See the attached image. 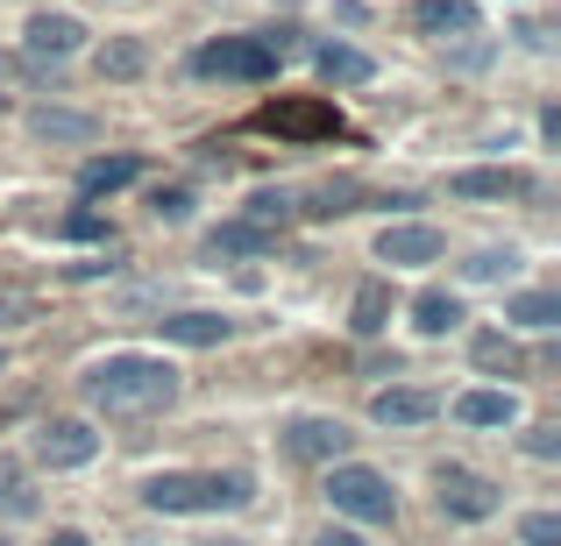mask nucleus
Instances as JSON below:
<instances>
[{
  "label": "nucleus",
  "instance_id": "f257e3e1",
  "mask_svg": "<svg viewBox=\"0 0 561 546\" xmlns=\"http://www.w3.org/2000/svg\"><path fill=\"white\" fill-rule=\"evenodd\" d=\"M85 397H93L100 411H114V419H136V411H164L171 397H179V369L164 356H107L85 369Z\"/></svg>",
  "mask_w": 561,
  "mask_h": 546
},
{
  "label": "nucleus",
  "instance_id": "f03ea898",
  "mask_svg": "<svg viewBox=\"0 0 561 546\" xmlns=\"http://www.w3.org/2000/svg\"><path fill=\"white\" fill-rule=\"evenodd\" d=\"M256 497V483L242 468H214V476H192V468H164V476L142 483V504L164 511V519H185V511H234Z\"/></svg>",
  "mask_w": 561,
  "mask_h": 546
},
{
  "label": "nucleus",
  "instance_id": "7ed1b4c3",
  "mask_svg": "<svg viewBox=\"0 0 561 546\" xmlns=\"http://www.w3.org/2000/svg\"><path fill=\"white\" fill-rule=\"evenodd\" d=\"M328 504L342 511V519H356V525H391L398 490H391V476H377L370 462H334L328 468Z\"/></svg>",
  "mask_w": 561,
  "mask_h": 546
},
{
  "label": "nucleus",
  "instance_id": "20e7f679",
  "mask_svg": "<svg viewBox=\"0 0 561 546\" xmlns=\"http://www.w3.org/2000/svg\"><path fill=\"white\" fill-rule=\"evenodd\" d=\"M277 57H285V43H277V36H214L199 57H192V71H199V79L263 85V79H277Z\"/></svg>",
  "mask_w": 561,
  "mask_h": 546
},
{
  "label": "nucleus",
  "instance_id": "39448f33",
  "mask_svg": "<svg viewBox=\"0 0 561 546\" xmlns=\"http://www.w3.org/2000/svg\"><path fill=\"white\" fill-rule=\"evenodd\" d=\"M256 128L263 136H291V142H328V136H342V114L320 93H291V100H271L256 114Z\"/></svg>",
  "mask_w": 561,
  "mask_h": 546
},
{
  "label": "nucleus",
  "instance_id": "423d86ee",
  "mask_svg": "<svg viewBox=\"0 0 561 546\" xmlns=\"http://www.w3.org/2000/svg\"><path fill=\"white\" fill-rule=\"evenodd\" d=\"M434 497H440V511H448V519H462V525L497 519V504H505V490H497L491 476H477V468H462V462H440Z\"/></svg>",
  "mask_w": 561,
  "mask_h": 546
},
{
  "label": "nucleus",
  "instance_id": "0eeeda50",
  "mask_svg": "<svg viewBox=\"0 0 561 546\" xmlns=\"http://www.w3.org/2000/svg\"><path fill=\"white\" fill-rule=\"evenodd\" d=\"M100 454V433L85 419H50V426H36V462L43 468H85Z\"/></svg>",
  "mask_w": 561,
  "mask_h": 546
},
{
  "label": "nucleus",
  "instance_id": "6e6552de",
  "mask_svg": "<svg viewBox=\"0 0 561 546\" xmlns=\"http://www.w3.org/2000/svg\"><path fill=\"white\" fill-rule=\"evenodd\" d=\"M440 228H426V220H398V228L377 234V263H391V270H420V263H440Z\"/></svg>",
  "mask_w": 561,
  "mask_h": 546
},
{
  "label": "nucleus",
  "instance_id": "1a4fd4ad",
  "mask_svg": "<svg viewBox=\"0 0 561 546\" xmlns=\"http://www.w3.org/2000/svg\"><path fill=\"white\" fill-rule=\"evenodd\" d=\"M285 454H291V462H342V454H348V426L342 419H291L285 426Z\"/></svg>",
  "mask_w": 561,
  "mask_h": 546
},
{
  "label": "nucleus",
  "instance_id": "9d476101",
  "mask_svg": "<svg viewBox=\"0 0 561 546\" xmlns=\"http://www.w3.org/2000/svg\"><path fill=\"white\" fill-rule=\"evenodd\" d=\"M434 397H426V391H412V383H391V391H377L370 397V419L377 426H391V433H412V426H426V419H434Z\"/></svg>",
  "mask_w": 561,
  "mask_h": 546
},
{
  "label": "nucleus",
  "instance_id": "9b49d317",
  "mask_svg": "<svg viewBox=\"0 0 561 546\" xmlns=\"http://www.w3.org/2000/svg\"><path fill=\"white\" fill-rule=\"evenodd\" d=\"M277 234L256 228V220H220L214 234H206V263H242V256H271Z\"/></svg>",
  "mask_w": 561,
  "mask_h": 546
},
{
  "label": "nucleus",
  "instance_id": "f8f14e48",
  "mask_svg": "<svg viewBox=\"0 0 561 546\" xmlns=\"http://www.w3.org/2000/svg\"><path fill=\"white\" fill-rule=\"evenodd\" d=\"M477 0H412V28L420 36H477Z\"/></svg>",
  "mask_w": 561,
  "mask_h": 546
},
{
  "label": "nucleus",
  "instance_id": "ddd939ff",
  "mask_svg": "<svg viewBox=\"0 0 561 546\" xmlns=\"http://www.w3.org/2000/svg\"><path fill=\"white\" fill-rule=\"evenodd\" d=\"M22 36H28V57H50V65H57V57H71L85 43V22H79V14H36Z\"/></svg>",
  "mask_w": 561,
  "mask_h": 546
},
{
  "label": "nucleus",
  "instance_id": "4468645a",
  "mask_svg": "<svg viewBox=\"0 0 561 546\" xmlns=\"http://www.w3.org/2000/svg\"><path fill=\"white\" fill-rule=\"evenodd\" d=\"M448 191L455 199H526L534 178H526V171H455Z\"/></svg>",
  "mask_w": 561,
  "mask_h": 546
},
{
  "label": "nucleus",
  "instance_id": "2eb2a0df",
  "mask_svg": "<svg viewBox=\"0 0 561 546\" xmlns=\"http://www.w3.org/2000/svg\"><path fill=\"white\" fill-rule=\"evenodd\" d=\"M313 71L328 85H370L377 79V65L356 50V43H320V50H313Z\"/></svg>",
  "mask_w": 561,
  "mask_h": 546
},
{
  "label": "nucleus",
  "instance_id": "dca6fc26",
  "mask_svg": "<svg viewBox=\"0 0 561 546\" xmlns=\"http://www.w3.org/2000/svg\"><path fill=\"white\" fill-rule=\"evenodd\" d=\"M142 178V156H85V171H79V191L85 199H107V191H122V185H136Z\"/></svg>",
  "mask_w": 561,
  "mask_h": 546
},
{
  "label": "nucleus",
  "instance_id": "f3484780",
  "mask_svg": "<svg viewBox=\"0 0 561 546\" xmlns=\"http://www.w3.org/2000/svg\"><path fill=\"white\" fill-rule=\"evenodd\" d=\"M391 313H398V299H391V284H383V277H370V284H356V305H348V327H356L363 341H377V334L391 327Z\"/></svg>",
  "mask_w": 561,
  "mask_h": 546
},
{
  "label": "nucleus",
  "instance_id": "a211bd4d",
  "mask_svg": "<svg viewBox=\"0 0 561 546\" xmlns=\"http://www.w3.org/2000/svg\"><path fill=\"white\" fill-rule=\"evenodd\" d=\"M28 136H36V142H93L100 121H93V114H71V107H36V114H28Z\"/></svg>",
  "mask_w": 561,
  "mask_h": 546
},
{
  "label": "nucleus",
  "instance_id": "6ab92c4d",
  "mask_svg": "<svg viewBox=\"0 0 561 546\" xmlns=\"http://www.w3.org/2000/svg\"><path fill=\"white\" fill-rule=\"evenodd\" d=\"M455 419L462 426H512L519 419V397L512 391H462L455 397Z\"/></svg>",
  "mask_w": 561,
  "mask_h": 546
},
{
  "label": "nucleus",
  "instance_id": "aec40b11",
  "mask_svg": "<svg viewBox=\"0 0 561 546\" xmlns=\"http://www.w3.org/2000/svg\"><path fill=\"white\" fill-rule=\"evenodd\" d=\"M164 327V341H179V348H220L228 341V320L220 313H171V320H157Z\"/></svg>",
  "mask_w": 561,
  "mask_h": 546
},
{
  "label": "nucleus",
  "instance_id": "412c9836",
  "mask_svg": "<svg viewBox=\"0 0 561 546\" xmlns=\"http://www.w3.org/2000/svg\"><path fill=\"white\" fill-rule=\"evenodd\" d=\"M93 65H100V79H142V71H150V43L142 36H107Z\"/></svg>",
  "mask_w": 561,
  "mask_h": 546
},
{
  "label": "nucleus",
  "instance_id": "4be33fe9",
  "mask_svg": "<svg viewBox=\"0 0 561 546\" xmlns=\"http://www.w3.org/2000/svg\"><path fill=\"white\" fill-rule=\"evenodd\" d=\"M455 320H462V299H455V291H420V305H412V327H420L426 341H440Z\"/></svg>",
  "mask_w": 561,
  "mask_h": 546
},
{
  "label": "nucleus",
  "instance_id": "5701e85b",
  "mask_svg": "<svg viewBox=\"0 0 561 546\" xmlns=\"http://www.w3.org/2000/svg\"><path fill=\"white\" fill-rule=\"evenodd\" d=\"M505 320H512V327H561V299H554V291H519V299H512L505 305Z\"/></svg>",
  "mask_w": 561,
  "mask_h": 546
},
{
  "label": "nucleus",
  "instance_id": "b1692460",
  "mask_svg": "<svg viewBox=\"0 0 561 546\" xmlns=\"http://www.w3.org/2000/svg\"><path fill=\"white\" fill-rule=\"evenodd\" d=\"M242 220H256V228H285L291 220V191H277V185H263V191H249V206H242Z\"/></svg>",
  "mask_w": 561,
  "mask_h": 546
},
{
  "label": "nucleus",
  "instance_id": "393cba45",
  "mask_svg": "<svg viewBox=\"0 0 561 546\" xmlns=\"http://www.w3.org/2000/svg\"><path fill=\"white\" fill-rule=\"evenodd\" d=\"M477 369H505V376H519V348H512V334H477Z\"/></svg>",
  "mask_w": 561,
  "mask_h": 546
},
{
  "label": "nucleus",
  "instance_id": "a878e982",
  "mask_svg": "<svg viewBox=\"0 0 561 546\" xmlns=\"http://www.w3.org/2000/svg\"><path fill=\"white\" fill-rule=\"evenodd\" d=\"M462 270L477 277V284H497V277H512V270H519V248H477V256H469Z\"/></svg>",
  "mask_w": 561,
  "mask_h": 546
},
{
  "label": "nucleus",
  "instance_id": "bb28decb",
  "mask_svg": "<svg viewBox=\"0 0 561 546\" xmlns=\"http://www.w3.org/2000/svg\"><path fill=\"white\" fill-rule=\"evenodd\" d=\"M306 213H320V220H334V213H356V185H348V178L320 185V191H313V206H306Z\"/></svg>",
  "mask_w": 561,
  "mask_h": 546
},
{
  "label": "nucleus",
  "instance_id": "cd10ccee",
  "mask_svg": "<svg viewBox=\"0 0 561 546\" xmlns=\"http://www.w3.org/2000/svg\"><path fill=\"white\" fill-rule=\"evenodd\" d=\"M519 546H561V511H526V519H519Z\"/></svg>",
  "mask_w": 561,
  "mask_h": 546
},
{
  "label": "nucleus",
  "instance_id": "c85d7f7f",
  "mask_svg": "<svg viewBox=\"0 0 561 546\" xmlns=\"http://www.w3.org/2000/svg\"><path fill=\"white\" fill-rule=\"evenodd\" d=\"M0 519H36V490H22V483L0 476Z\"/></svg>",
  "mask_w": 561,
  "mask_h": 546
},
{
  "label": "nucleus",
  "instance_id": "c756f323",
  "mask_svg": "<svg viewBox=\"0 0 561 546\" xmlns=\"http://www.w3.org/2000/svg\"><path fill=\"white\" fill-rule=\"evenodd\" d=\"M150 213H157V220H185V213H192V191H185V185H164V191L150 199Z\"/></svg>",
  "mask_w": 561,
  "mask_h": 546
},
{
  "label": "nucleus",
  "instance_id": "7c9ffc66",
  "mask_svg": "<svg viewBox=\"0 0 561 546\" xmlns=\"http://www.w3.org/2000/svg\"><path fill=\"white\" fill-rule=\"evenodd\" d=\"M519 448L534 454V462H554V454H561V433H554V426H526V440H519Z\"/></svg>",
  "mask_w": 561,
  "mask_h": 546
},
{
  "label": "nucleus",
  "instance_id": "2f4dec72",
  "mask_svg": "<svg viewBox=\"0 0 561 546\" xmlns=\"http://www.w3.org/2000/svg\"><path fill=\"white\" fill-rule=\"evenodd\" d=\"M65 234H71V242H100V234H107V220H100V213H71Z\"/></svg>",
  "mask_w": 561,
  "mask_h": 546
},
{
  "label": "nucleus",
  "instance_id": "473e14b6",
  "mask_svg": "<svg viewBox=\"0 0 561 546\" xmlns=\"http://www.w3.org/2000/svg\"><path fill=\"white\" fill-rule=\"evenodd\" d=\"M0 79H43V57H8L0 50Z\"/></svg>",
  "mask_w": 561,
  "mask_h": 546
},
{
  "label": "nucleus",
  "instance_id": "72a5a7b5",
  "mask_svg": "<svg viewBox=\"0 0 561 546\" xmlns=\"http://www.w3.org/2000/svg\"><path fill=\"white\" fill-rule=\"evenodd\" d=\"M548 36H554L548 22H519V43H526V50H548Z\"/></svg>",
  "mask_w": 561,
  "mask_h": 546
},
{
  "label": "nucleus",
  "instance_id": "f704fd0d",
  "mask_svg": "<svg viewBox=\"0 0 561 546\" xmlns=\"http://www.w3.org/2000/svg\"><path fill=\"white\" fill-rule=\"evenodd\" d=\"M313 546H363V533H320Z\"/></svg>",
  "mask_w": 561,
  "mask_h": 546
},
{
  "label": "nucleus",
  "instance_id": "c9c22d12",
  "mask_svg": "<svg viewBox=\"0 0 561 546\" xmlns=\"http://www.w3.org/2000/svg\"><path fill=\"white\" fill-rule=\"evenodd\" d=\"M50 546H93V539H85V533H71V525H65V533H50Z\"/></svg>",
  "mask_w": 561,
  "mask_h": 546
},
{
  "label": "nucleus",
  "instance_id": "e433bc0d",
  "mask_svg": "<svg viewBox=\"0 0 561 546\" xmlns=\"http://www.w3.org/2000/svg\"><path fill=\"white\" fill-rule=\"evenodd\" d=\"M199 546H242V539H199Z\"/></svg>",
  "mask_w": 561,
  "mask_h": 546
},
{
  "label": "nucleus",
  "instance_id": "4c0bfd02",
  "mask_svg": "<svg viewBox=\"0 0 561 546\" xmlns=\"http://www.w3.org/2000/svg\"><path fill=\"white\" fill-rule=\"evenodd\" d=\"M0 546H8V533H0Z\"/></svg>",
  "mask_w": 561,
  "mask_h": 546
}]
</instances>
